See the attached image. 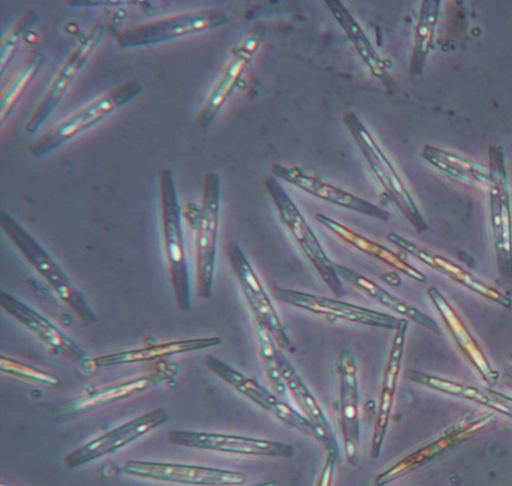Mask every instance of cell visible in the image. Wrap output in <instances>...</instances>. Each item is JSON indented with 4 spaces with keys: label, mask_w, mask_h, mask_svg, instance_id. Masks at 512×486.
I'll return each mask as SVG.
<instances>
[{
    "label": "cell",
    "mask_w": 512,
    "mask_h": 486,
    "mask_svg": "<svg viewBox=\"0 0 512 486\" xmlns=\"http://www.w3.org/2000/svg\"><path fill=\"white\" fill-rule=\"evenodd\" d=\"M272 296L281 302L298 309L305 310L317 316L341 320L364 326L393 329L399 323V318L376 311L364 306L345 302L336 298L311 294L300 290L275 286Z\"/></svg>",
    "instance_id": "30bf717a"
},
{
    "label": "cell",
    "mask_w": 512,
    "mask_h": 486,
    "mask_svg": "<svg viewBox=\"0 0 512 486\" xmlns=\"http://www.w3.org/2000/svg\"><path fill=\"white\" fill-rule=\"evenodd\" d=\"M315 218L320 224L328 228L340 239L358 249L359 251L376 258L377 260L383 262L395 270L400 271L412 279H415L419 282H424L426 280L425 276L421 272L408 264L391 249L355 232L344 224L324 214L318 213L315 215Z\"/></svg>",
    "instance_id": "603a6c76"
},
{
    "label": "cell",
    "mask_w": 512,
    "mask_h": 486,
    "mask_svg": "<svg viewBox=\"0 0 512 486\" xmlns=\"http://www.w3.org/2000/svg\"><path fill=\"white\" fill-rule=\"evenodd\" d=\"M272 173L319 199L382 221L389 220V212L380 206L318 177L306 174L297 167L287 168L281 165H273Z\"/></svg>",
    "instance_id": "d6986e66"
},
{
    "label": "cell",
    "mask_w": 512,
    "mask_h": 486,
    "mask_svg": "<svg viewBox=\"0 0 512 486\" xmlns=\"http://www.w3.org/2000/svg\"><path fill=\"white\" fill-rule=\"evenodd\" d=\"M45 61V56L33 50L23 60L10 81L1 91L0 125L2 126Z\"/></svg>",
    "instance_id": "f1b7e54d"
},
{
    "label": "cell",
    "mask_w": 512,
    "mask_h": 486,
    "mask_svg": "<svg viewBox=\"0 0 512 486\" xmlns=\"http://www.w3.org/2000/svg\"><path fill=\"white\" fill-rule=\"evenodd\" d=\"M0 371L23 380L40 383L46 386H57L59 384L58 377L3 355L0 357Z\"/></svg>",
    "instance_id": "836d02e7"
},
{
    "label": "cell",
    "mask_w": 512,
    "mask_h": 486,
    "mask_svg": "<svg viewBox=\"0 0 512 486\" xmlns=\"http://www.w3.org/2000/svg\"><path fill=\"white\" fill-rule=\"evenodd\" d=\"M38 18L39 16L34 10L28 9L22 13L19 19L2 36L0 45L1 74H3L5 68L16 53L22 36L35 24Z\"/></svg>",
    "instance_id": "d6a6232c"
},
{
    "label": "cell",
    "mask_w": 512,
    "mask_h": 486,
    "mask_svg": "<svg viewBox=\"0 0 512 486\" xmlns=\"http://www.w3.org/2000/svg\"><path fill=\"white\" fill-rule=\"evenodd\" d=\"M423 157L437 168L463 182L479 187L490 184V171L472 160L430 145L424 147Z\"/></svg>",
    "instance_id": "83f0119b"
},
{
    "label": "cell",
    "mask_w": 512,
    "mask_h": 486,
    "mask_svg": "<svg viewBox=\"0 0 512 486\" xmlns=\"http://www.w3.org/2000/svg\"><path fill=\"white\" fill-rule=\"evenodd\" d=\"M279 363L286 389L300 413L311 424L313 438L319 442L326 455L338 457V443L321 405L281 349Z\"/></svg>",
    "instance_id": "ac0fdd59"
},
{
    "label": "cell",
    "mask_w": 512,
    "mask_h": 486,
    "mask_svg": "<svg viewBox=\"0 0 512 486\" xmlns=\"http://www.w3.org/2000/svg\"><path fill=\"white\" fill-rule=\"evenodd\" d=\"M407 328L408 321L404 318H400L392 338L379 393L378 407L373 427L370 451L371 456L374 458L380 455L382 445L387 433L397 390V382L401 369Z\"/></svg>",
    "instance_id": "ffe728a7"
},
{
    "label": "cell",
    "mask_w": 512,
    "mask_h": 486,
    "mask_svg": "<svg viewBox=\"0 0 512 486\" xmlns=\"http://www.w3.org/2000/svg\"><path fill=\"white\" fill-rule=\"evenodd\" d=\"M264 32L265 27L262 24H255L242 42L233 50L252 58L259 47Z\"/></svg>",
    "instance_id": "e575fe53"
},
{
    "label": "cell",
    "mask_w": 512,
    "mask_h": 486,
    "mask_svg": "<svg viewBox=\"0 0 512 486\" xmlns=\"http://www.w3.org/2000/svg\"><path fill=\"white\" fill-rule=\"evenodd\" d=\"M221 343L222 339L218 336L171 340L163 343L99 355L86 359L83 365H89L90 367L96 368L151 362L173 355L215 347Z\"/></svg>",
    "instance_id": "44dd1931"
},
{
    "label": "cell",
    "mask_w": 512,
    "mask_h": 486,
    "mask_svg": "<svg viewBox=\"0 0 512 486\" xmlns=\"http://www.w3.org/2000/svg\"><path fill=\"white\" fill-rule=\"evenodd\" d=\"M220 226V178L214 172L203 179L201 201L196 222L195 279L197 295L211 296Z\"/></svg>",
    "instance_id": "5b68a950"
},
{
    "label": "cell",
    "mask_w": 512,
    "mask_h": 486,
    "mask_svg": "<svg viewBox=\"0 0 512 486\" xmlns=\"http://www.w3.org/2000/svg\"><path fill=\"white\" fill-rule=\"evenodd\" d=\"M228 21L222 8H208L175 14L117 31L118 46L138 47L180 38L221 26Z\"/></svg>",
    "instance_id": "52a82bcc"
},
{
    "label": "cell",
    "mask_w": 512,
    "mask_h": 486,
    "mask_svg": "<svg viewBox=\"0 0 512 486\" xmlns=\"http://www.w3.org/2000/svg\"><path fill=\"white\" fill-rule=\"evenodd\" d=\"M202 364L241 395L269 412L286 426L307 436L313 437V429L309 421L293 407L260 384L256 379L248 377L212 354H206Z\"/></svg>",
    "instance_id": "8fae6325"
},
{
    "label": "cell",
    "mask_w": 512,
    "mask_h": 486,
    "mask_svg": "<svg viewBox=\"0 0 512 486\" xmlns=\"http://www.w3.org/2000/svg\"><path fill=\"white\" fill-rule=\"evenodd\" d=\"M247 486H277V483L275 481H264L259 482L253 485H247Z\"/></svg>",
    "instance_id": "8d00e7d4"
},
{
    "label": "cell",
    "mask_w": 512,
    "mask_h": 486,
    "mask_svg": "<svg viewBox=\"0 0 512 486\" xmlns=\"http://www.w3.org/2000/svg\"><path fill=\"white\" fill-rule=\"evenodd\" d=\"M334 269L336 274L341 280L357 288L368 297L377 301L384 307L395 311L403 317L409 318L421 326L439 334L437 324L427 315L411 306L407 302L391 294L375 281L362 275L361 273L352 270L344 265L334 262Z\"/></svg>",
    "instance_id": "7402d4cb"
},
{
    "label": "cell",
    "mask_w": 512,
    "mask_h": 486,
    "mask_svg": "<svg viewBox=\"0 0 512 486\" xmlns=\"http://www.w3.org/2000/svg\"><path fill=\"white\" fill-rule=\"evenodd\" d=\"M344 122L387 198L396 204L418 232L424 231L426 224L396 166L355 113L348 112Z\"/></svg>",
    "instance_id": "8992f818"
},
{
    "label": "cell",
    "mask_w": 512,
    "mask_h": 486,
    "mask_svg": "<svg viewBox=\"0 0 512 486\" xmlns=\"http://www.w3.org/2000/svg\"><path fill=\"white\" fill-rule=\"evenodd\" d=\"M232 51V57L226 63L196 116V122L202 128L208 127L213 121L252 60L251 57Z\"/></svg>",
    "instance_id": "484cf974"
},
{
    "label": "cell",
    "mask_w": 512,
    "mask_h": 486,
    "mask_svg": "<svg viewBox=\"0 0 512 486\" xmlns=\"http://www.w3.org/2000/svg\"><path fill=\"white\" fill-rule=\"evenodd\" d=\"M0 307L55 353L77 364L86 360L84 351L69 336L11 294L0 291Z\"/></svg>",
    "instance_id": "e0dca14e"
},
{
    "label": "cell",
    "mask_w": 512,
    "mask_h": 486,
    "mask_svg": "<svg viewBox=\"0 0 512 486\" xmlns=\"http://www.w3.org/2000/svg\"><path fill=\"white\" fill-rule=\"evenodd\" d=\"M254 335L258 354L270 385L279 397L285 395L287 389L282 377L279 351L272 335L261 325L254 322Z\"/></svg>",
    "instance_id": "1f68e13d"
},
{
    "label": "cell",
    "mask_w": 512,
    "mask_h": 486,
    "mask_svg": "<svg viewBox=\"0 0 512 486\" xmlns=\"http://www.w3.org/2000/svg\"><path fill=\"white\" fill-rule=\"evenodd\" d=\"M337 456L326 455L315 486H332Z\"/></svg>",
    "instance_id": "d590c367"
},
{
    "label": "cell",
    "mask_w": 512,
    "mask_h": 486,
    "mask_svg": "<svg viewBox=\"0 0 512 486\" xmlns=\"http://www.w3.org/2000/svg\"><path fill=\"white\" fill-rule=\"evenodd\" d=\"M263 183L282 222L321 280L335 296H345L347 291L335 272L334 261L327 255L316 233L297 205L274 177H267Z\"/></svg>",
    "instance_id": "277c9868"
},
{
    "label": "cell",
    "mask_w": 512,
    "mask_h": 486,
    "mask_svg": "<svg viewBox=\"0 0 512 486\" xmlns=\"http://www.w3.org/2000/svg\"><path fill=\"white\" fill-rule=\"evenodd\" d=\"M325 4L342 27L362 60L368 66L371 73L376 78L380 79L387 87L394 85L386 72L387 64L375 51L370 40L343 3L339 0H326Z\"/></svg>",
    "instance_id": "d4e9b609"
},
{
    "label": "cell",
    "mask_w": 512,
    "mask_h": 486,
    "mask_svg": "<svg viewBox=\"0 0 512 486\" xmlns=\"http://www.w3.org/2000/svg\"><path fill=\"white\" fill-rule=\"evenodd\" d=\"M167 419L168 413L165 409H154L84 444L69 453L64 458V463L67 467L74 468L100 457L113 454L162 425Z\"/></svg>",
    "instance_id": "9a60e30c"
},
{
    "label": "cell",
    "mask_w": 512,
    "mask_h": 486,
    "mask_svg": "<svg viewBox=\"0 0 512 486\" xmlns=\"http://www.w3.org/2000/svg\"><path fill=\"white\" fill-rule=\"evenodd\" d=\"M493 419L494 415H486L473 421L459 423L458 425L450 428L439 438L416 449L387 467L382 472L378 473L373 482L374 486H385L390 484L426 465L443 454L446 450L485 428L493 421Z\"/></svg>",
    "instance_id": "2e32d148"
},
{
    "label": "cell",
    "mask_w": 512,
    "mask_h": 486,
    "mask_svg": "<svg viewBox=\"0 0 512 486\" xmlns=\"http://www.w3.org/2000/svg\"><path fill=\"white\" fill-rule=\"evenodd\" d=\"M503 382H505L507 385L512 387V376L510 375H503L502 376Z\"/></svg>",
    "instance_id": "74e56055"
},
{
    "label": "cell",
    "mask_w": 512,
    "mask_h": 486,
    "mask_svg": "<svg viewBox=\"0 0 512 486\" xmlns=\"http://www.w3.org/2000/svg\"><path fill=\"white\" fill-rule=\"evenodd\" d=\"M141 91L142 86L136 80H128L110 89L36 138L28 146V152L36 158L52 152L102 121Z\"/></svg>",
    "instance_id": "3957f363"
},
{
    "label": "cell",
    "mask_w": 512,
    "mask_h": 486,
    "mask_svg": "<svg viewBox=\"0 0 512 486\" xmlns=\"http://www.w3.org/2000/svg\"><path fill=\"white\" fill-rule=\"evenodd\" d=\"M224 251L230 268L252 312L253 322L263 326L272 335L282 351H293L294 348L287 333L286 325L241 247L231 240L225 245Z\"/></svg>",
    "instance_id": "ba28073f"
},
{
    "label": "cell",
    "mask_w": 512,
    "mask_h": 486,
    "mask_svg": "<svg viewBox=\"0 0 512 486\" xmlns=\"http://www.w3.org/2000/svg\"><path fill=\"white\" fill-rule=\"evenodd\" d=\"M439 1L426 0L422 3L416 25L411 71L420 72L424 65L435 35L439 14Z\"/></svg>",
    "instance_id": "4dcf8cb0"
},
{
    "label": "cell",
    "mask_w": 512,
    "mask_h": 486,
    "mask_svg": "<svg viewBox=\"0 0 512 486\" xmlns=\"http://www.w3.org/2000/svg\"><path fill=\"white\" fill-rule=\"evenodd\" d=\"M103 34V26L95 23L80 37L74 48L59 65L47 89L29 114L24 124L28 133L36 132L57 107L98 46Z\"/></svg>",
    "instance_id": "9c48e42d"
},
{
    "label": "cell",
    "mask_w": 512,
    "mask_h": 486,
    "mask_svg": "<svg viewBox=\"0 0 512 486\" xmlns=\"http://www.w3.org/2000/svg\"><path fill=\"white\" fill-rule=\"evenodd\" d=\"M125 474L167 482L197 486H243L248 482L244 472L195 465L149 461H127Z\"/></svg>",
    "instance_id": "4fadbf2b"
},
{
    "label": "cell",
    "mask_w": 512,
    "mask_h": 486,
    "mask_svg": "<svg viewBox=\"0 0 512 486\" xmlns=\"http://www.w3.org/2000/svg\"><path fill=\"white\" fill-rule=\"evenodd\" d=\"M165 378L166 376L163 372H156L109 385L53 409L52 415H66L124 399L148 389Z\"/></svg>",
    "instance_id": "cb8c5ba5"
},
{
    "label": "cell",
    "mask_w": 512,
    "mask_h": 486,
    "mask_svg": "<svg viewBox=\"0 0 512 486\" xmlns=\"http://www.w3.org/2000/svg\"><path fill=\"white\" fill-rule=\"evenodd\" d=\"M167 441L179 446L237 455L278 458H291L294 455L293 445L233 434L171 431L167 434Z\"/></svg>",
    "instance_id": "5bb4252c"
},
{
    "label": "cell",
    "mask_w": 512,
    "mask_h": 486,
    "mask_svg": "<svg viewBox=\"0 0 512 486\" xmlns=\"http://www.w3.org/2000/svg\"><path fill=\"white\" fill-rule=\"evenodd\" d=\"M0 227L28 264L74 314L85 322L95 316L83 294L45 249L8 213L0 212Z\"/></svg>",
    "instance_id": "7a4b0ae2"
},
{
    "label": "cell",
    "mask_w": 512,
    "mask_h": 486,
    "mask_svg": "<svg viewBox=\"0 0 512 486\" xmlns=\"http://www.w3.org/2000/svg\"><path fill=\"white\" fill-rule=\"evenodd\" d=\"M386 236H387V239L392 244L398 246L405 252L415 256L416 258L423 261L427 265H429L433 268H436V269H440L443 272H446L449 276L460 281L461 283L465 284L469 288L481 293L482 295H484L486 297H489V298L501 303L504 306L509 307L511 305V301L507 297H505V296L501 295L499 292H497L491 288H487L484 285L480 284L479 282L475 281L468 273L463 271L460 267L447 261L446 259L427 252L426 250L420 248L415 243L400 236L397 233L389 232V233H387Z\"/></svg>",
    "instance_id": "4316f807"
},
{
    "label": "cell",
    "mask_w": 512,
    "mask_h": 486,
    "mask_svg": "<svg viewBox=\"0 0 512 486\" xmlns=\"http://www.w3.org/2000/svg\"><path fill=\"white\" fill-rule=\"evenodd\" d=\"M158 179L163 247L168 279L175 305L179 310L184 311L190 308L191 299L180 204L172 171L168 168L161 169Z\"/></svg>",
    "instance_id": "6da1fadb"
},
{
    "label": "cell",
    "mask_w": 512,
    "mask_h": 486,
    "mask_svg": "<svg viewBox=\"0 0 512 486\" xmlns=\"http://www.w3.org/2000/svg\"><path fill=\"white\" fill-rule=\"evenodd\" d=\"M335 372L338 380V413L346 462L355 467L361 457V426L359 416L358 369L353 353L339 351Z\"/></svg>",
    "instance_id": "7c38bea8"
},
{
    "label": "cell",
    "mask_w": 512,
    "mask_h": 486,
    "mask_svg": "<svg viewBox=\"0 0 512 486\" xmlns=\"http://www.w3.org/2000/svg\"><path fill=\"white\" fill-rule=\"evenodd\" d=\"M1 486H8V485H5V484L1 483Z\"/></svg>",
    "instance_id": "f35d334b"
},
{
    "label": "cell",
    "mask_w": 512,
    "mask_h": 486,
    "mask_svg": "<svg viewBox=\"0 0 512 486\" xmlns=\"http://www.w3.org/2000/svg\"><path fill=\"white\" fill-rule=\"evenodd\" d=\"M428 294L438 308L439 312H441L444 319L447 321L449 327L452 329L454 336L463 351H465L467 356L473 361L484 379L488 381L490 385H494L497 380L498 373L489 368V365L482 357L479 349L474 344L466 328L462 325L451 307L447 304L443 296L436 288H429Z\"/></svg>",
    "instance_id": "f546056e"
}]
</instances>
